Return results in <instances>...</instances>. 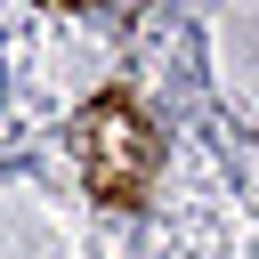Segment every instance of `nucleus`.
I'll return each mask as SVG.
<instances>
[{"label": "nucleus", "instance_id": "obj_1", "mask_svg": "<svg viewBox=\"0 0 259 259\" xmlns=\"http://www.w3.org/2000/svg\"><path fill=\"white\" fill-rule=\"evenodd\" d=\"M0 89H8V81H0Z\"/></svg>", "mask_w": 259, "mask_h": 259}]
</instances>
